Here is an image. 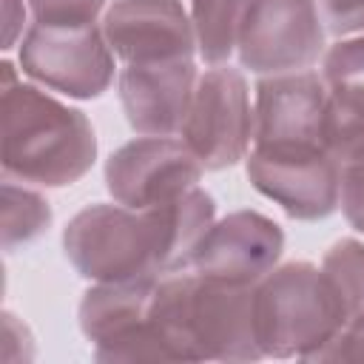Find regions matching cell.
<instances>
[{"label": "cell", "mask_w": 364, "mask_h": 364, "mask_svg": "<svg viewBox=\"0 0 364 364\" xmlns=\"http://www.w3.org/2000/svg\"><path fill=\"white\" fill-rule=\"evenodd\" d=\"M327 134L338 159L364 151V34L341 37L324 54Z\"/></svg>", "instance_id": "obj_15"}, {"label": "cell", "mask_w": 364, "mask_h": 364, "mask_svg": "<svg viewBox=\"0 0 364 364\" xmlns=\"http://www.w3.org/2000/svg\"><path fill=\"white\" fill-rule=\"evenodd\" d=\"M3 179L34 188H65L97 159L88 117L51 94L20 82L3 63Z\"/></svg>", "instance_id": "obj_3"}, {"label": "cell", "mask_w": 364, "mask_h": 364, "mask_svg": "<svg viewBox=\"0 0 364 364\" xmlns=\"http://www.w3.org/2000/svg\"><path fill=\"white\" fill-rule=\"evenodd\" d=\"M156 279L94 282L82 293L77 318L97 361H168L151 327V296Z\"/></svg>", "instance_id": "obj_7"}, {"label": "cell", "mask_w": 364, "mask_h": 364, "mask_svg": "<svg viewBox=\"0 0 364 364\" xmlns=\"http://www.w3.org/2000/svg\"><path fill=\"white\" fill-rule=\"evenodd\" d=\"M250 185L273 199L290 219L316 222L338 208L341 159L330 151H264L250 148L245 156Z\"/></svg>", "instance_id": "obj_11"}, {"label": "cell", "mask_w": 364, "mask_h": 364, "mask_svg": "<svg viewBox=\"0 0 364 364\" xmlns=\"http://www.w3.org/2000/svg\"><path fill=\"white\" fill-rule=\"evenodd\" d=\"M321 273L341 307L344 324L364 316V242L338 239L324 253Z\"/></svg>", "instance_id": "obj_17"}, {"label": "cell", "mask_w": 364, "mask_h": 364, "mask_svg": "<svg viewBox=\"0 0 364 364\" xmlns=\"http://www.w3.org/2000/svg\"><path fill=\"white\" fill-rule=\"evenodd\" d=\"M313 361H364V316L344 324L336 338L313 355Z\"/></svg>", "instance_id": "obj_21"}, {"label": "cell", "mask_w": 364, "mask_h": 364, "mask_svg": "<svg viewBox=\"0 0 364 364\" xmlns=\"http://www.w3.org/2000/svg\"><path fill=\"white\" fill-rule=\"evenodd\" d=\"M344 219L364 233V151H355L341 159V196H338Z\"/></svg>", "instance_id": "obj_20"}, {"label": "cell", "mask_w": 364, "mask_h": 364, "mask_svg": "<svg viewBox=\"0 0 364 364\" xmlns=\"http://www.w3.org/2000/svg\"><path fill=\"white\" fill-rule=\"evenodd\" d=\"M321 17L336 37L364 34V0H321Z\"/></svg>", "instance_id": "obj_22"}, {"label": "cell", "mask_w": 364, "mask_h": 364, "mask_svg": "<svg viewBox=\"0 0 364 364\" xmlns=\"http://www.w3.org/2000/svg\"><path fill=\"white\" fill-rule=\"evenodd\" d=\"M341 327L344 316L321 267L287 262L256 284V336L264 355L313 361Z\"/></svg>", "instance_id": "obj_4"}, {"label": "cell", "mask_w": 364, "mask_h": 364, "mask_svg": "<svg viewBox=\"0 0 364 364\" xmlns=\"http://www.w3.org/2000/svg\"><path fill=\"white\" fill-rule=\"evenodd\" d=\"M51 205L48 199L23 185L3 179V247L14 250L17 245H28L51 228Z\"/></svg>", "instance_id": "obj_18"}, {"label": "cell", "mask_w": 364, "mask_h": 364, "mask_svg": "<svg viewBox=\"0 0 364 364\" xmlns=\"http://www.w3.org/2000/svg\"><path fill=\"white\" fill-rule=\"evenodd\" d=\"M253 148H264V151L330 148L327 88L321 74L307 68L290 74H270L256 82Z\"/></svg>", "instance_id": "obj_10"}, {"label": "cell", "mask_w": 364, "mask_h": 364, "mask_svg": "<svg viewBox=\"0 0 364 364\" xmlns=\"http://www.w3.org/2000/svg\"><path fill=\"white\" fill-rule=\"evenodd\" d=\"M102 34L125 65L191 60L196 51L182 0H114L102 17Z\"/></svg>", "instance_id": "obj_12"}, {"label": "cell", "mask_w": 364, "mask_h": 364, "mask_svg": "<svg viewBox=\"0 0 364 364\" xmlns=\"http://www.w3.org/2000/svg\"><path fill=\"white\" fill-rule=\"evenodd\" d=\"M196 80L193 57L125 65L117 77V91L128 125L142 136H176L188 117Z\"/></svg>", "instance_id": "obj_14"}, {"label": "cell", "mask_w": 364, "mask_h": 364, "mask_svg": "<svg viewBox=\"0 0 364 364\" xmlns=\"http://www.w3.org/2000/svg\"><path fill=\"white\" fill-rule=\"evenodd\" d=\"M202 171L182 136H139L105 159V188L114 202L145 210L171 205L199 188Z\"/></svg>", "instance_id": "obj_9"}, {"label": "cell", "mask_w": 364, "mask_h": 364, "mask_svg": "<svg viewBox=\"0 0 364 364\" xmlns=\"http://www.w3.org/2000/svg\"><path fill=\"white\" fill-rule=\"evenodd\" d=\"M242 68L270 77L307 71L324 54V17L316 0H253L239 34Z\"/></svg>", "instance_id": "obj_8"}, {"label": "cell", "mask_w": 364, "mask_h": 364, "mask_svg": "<svg viewBox=\"0 0 364 364\" xmlns=\"http://www.w3.org/2000/svg\"><path fill=\"white\" fill-rule=\"evenodd\" d=\"M17 9L23 11V3H20V0H6V46H3V48H11L14 40H17V34H20V28H23V20H26V17L14 14Z\"/></svg>", "instance_id": "obj_23"}, {"label": "cell", "mask_w": 364, "mask_h": 364, "mask_svg": "<svg viewBox=\"0 0 364 364\" xmlns=\"http://www.w3.org/2000/svg\"><path fill=\"white\" fill-rule=\"evenodd\" d=\"M151 327L168 361H256V284H228L173 270L156 279Z\"/></svg>", "instance_id": "obj_2"}, {"label": "cell", "mask_w": 364, "mask_h": 364, "mask_svg": "<svg viewBox=\"0 0 364 364\" xmlns=\"http://www.w3.org/2000/svg\"><path fill=\"white\" fill-rule=\"evenodd\" d=\"M179 136L205 171H225L247 156L253 142V108L239 68L210 65L196 80Z\"/></svg>", "instance_id": "obj_6"}, {"label": "cell", "mask_w": 364, "mask_h": 364, "mask_svg": "<svg viewBox=\"0 0 364 364\" xmlns=\"http://www.w3.org/2000/svg\"><path fill=\"white\" fill-rule=\"evenodd\" d=\"M213 196L188 191L171 205L128 208L97 202L71 216L63 250L88 282H142L191 267V259L216 222Z\"/></svg>", "instance_id": "obj_1"}, {"label": "cell", "mask_w": 364, "mask_h": 364, "mask_svg": "<svg viewBox=\"0 0 364 364\" xmlns=\"http://www.w3.org/2000/svg\"><path fill=\"white\" fill-rule=\"evenodd\" d=\"M28 9L40 26H91L105 0H28Z\"/></svg>", "instance_id": "obj_19"}, {"label": "cell", "mask_w": 364, "mask_h": 364, "mask_svg": "<svg viewBox=\"0 0 364 364\" xmlns=\"http://www.w3.org/2000/svg\"><path fill=\"white\" fill-rule=\"evenodd\" d=\"M284 233L259 210H233L213 222L199 242L191 267L228 284H259L282 259Z\"/></svg>", "instance_id": "obj_13"}, {"label": "cell", "mask_w": 364, "mask_h": 364, "mask_svg": "<svg viewBox=\"0 0 364 364\" xmlns=\"http://www.w3.org/2000/svg\"><path fill=\"white\" fill-rule=\"evenodd\" d=\"M20 68L34 82L74 100H97L114 82V51L102 26L31 23L20 40Z\"/></svg>", "instance_id": "obj_5"}, {"label": "cell", "mask_w": 364, "mask_h": 364, "mask_svg": "<svg viewBox=\"0 0 364 364\" xmlns=\"http://www.w3.org/2000/svg\"><path fill=\"white\" fill-rule=\"evenodd\" d=\"M253 0H191L196 51L208 65H225L239 46V34Z\"/></svg>", "instance_id": "obj_16"}]
</instances>
